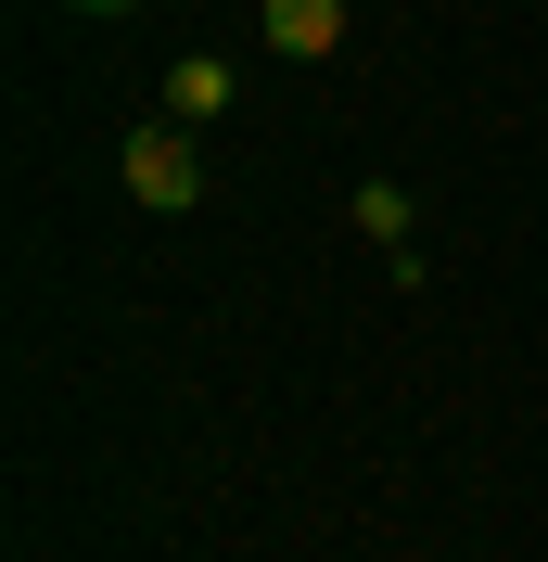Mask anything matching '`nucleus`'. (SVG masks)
<instances>
[{"label":"nucleus","instance_id":"f257e3e1","mask_svg":"<svg viewBox=\"0 0 548 562\" xmlns=\"http://www.w3.org/2000/svg\"><path fill=\"white\" fill-rule=\"evenodd\" d=\"M128 192L153 217H192V205H205V154H192L179 115H167V128H128Z\"/></svg>","mask_w":548,"mask_h":562},{"label":"nucleus","instance_id":"f03ea898","mask_svg":"<svg viewBox=\"0 0 548 562\" xmlns=\"http://www.w3.org/2000/svg\"><path fill=\"white\" fill-rule=\"evenodd\" d=\"M332 38H344V0H269V52L281 65H319Z\"/></svg>","mask_w":548,"mask_h":562},{"label":"nucleus","instance_id":"7ed1b4c3","mask_svg":"<svg viewBox=\"0 0 548 562\" xmlns=\"http://www.w3.org/2000/svg\"><path fill=\"white\" fill-rule=\"evenodd\" d=\"M167 103H179V115H217V103H230V65H205V52H192V65H179V90H167Z\"/></svg>","mask_w":548,"mask_h":562},{"label":"nucleus","instance_id":"20e7f679","mask_svg":"<svg viewBox=\"0 0 548 562\" xmlns=\"http://www.w3.org/2000/svg\"><path fill=\"white\" fill-rule=\"evenodd\" d=\"M357 231H383V244H396V231H409V192H396V179H370V192H357Z\"/></svg>","mask_w":548,"mask_h":562},{"label":"nucleus","instance_id":"39448f33","mask_svg":"<svg viewBox=\"0 0 548 562\" xmlns=\"http://www.w3.org/2000/svg\"><path fill=\"white\" fill-rule=\"evenodd\" d=\"M77 13H140V0H77Z\"/></svg>","mask_w":548,"mask_h":562}]
</instances>
